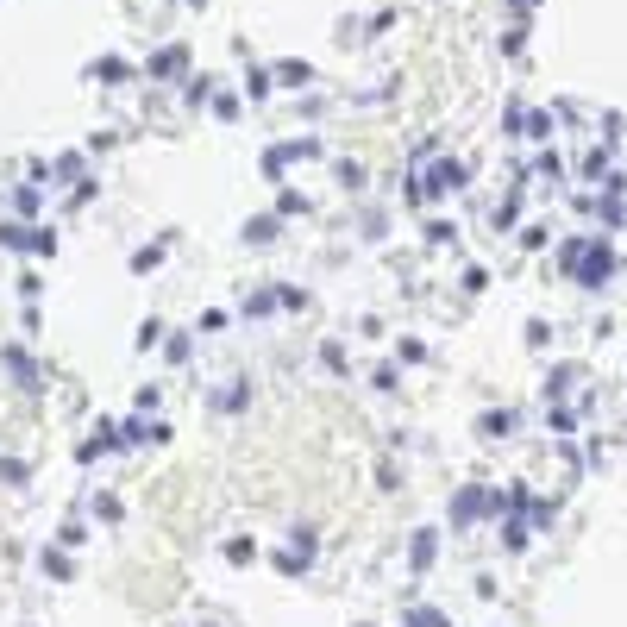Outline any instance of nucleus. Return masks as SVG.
<instances>
[{"instance_id":"f257e3e1","label":"nucleus","mask_w":627,"mask_h":627,"mask_svg":"<svg viewBox=\"0 0 627 627\" xmlns=\"http://www.w3.org/2000/svg\"><path fill=\"white\" fill-rule=\"evenodd\" d=\"M565 264H571L577 276H584V283H602L615 258H609V245H571V251H565Z\"/></svg>"}]
</instances>
